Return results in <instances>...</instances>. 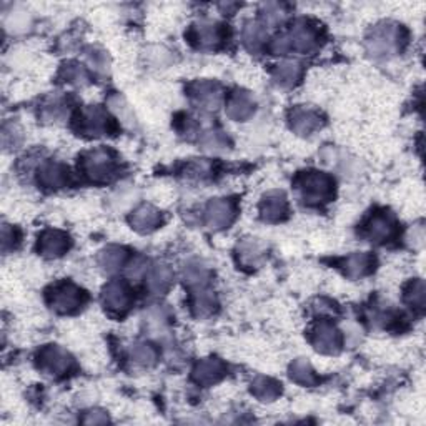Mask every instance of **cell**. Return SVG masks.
Wrapping results in <instances>:
<instances>
[{"label":"cell","mask_w":426,"mask_h":426,"mask_svg":"<svg viewBox=\"0 0 426 426\" xmlns=\"http://www.w3.org/2000/svg\"><path fill=\"white\" fill-rule=\"evenodd\" d=\"M71 249V238L60 230H45L38 240V250L47 258H59Z\"/></svg>","instance_id":"9"},{"label":"cell","mask_w":426,"mask_h":426,"mask_svg":"<svg viewBox=\"0 0 426 426\" xmlns=\"http://www.w3.org/2000/svg\"><path fill=\"white\" fill-rule=\"evenodd\" d=\"M208 273L207 267H203L200 262H190L185 265L184 268V280L185 284L192 288H200V286H205L208 281Z\"/></svg>","instance_id":"30"},{"label":"cell","mask_w":426,"mask_h":426,"mask_svg":"<svg viewBox=\"0 0 426 426\" xmlns=\"http://www.w3.org/2000/svg\"><path fill=\"white\" fill-rule=\"evenodd\" d=\"M200 143H202V147L208 152H223L227 150L228 147V138L223 135L221 132H207L203 133V137L200 138Z\"/></svg>","instance_id":"33"},{"label":"cell","mask_w":426,"mask_h":426,"mask_svg":"<svg viewBox=\"0 0 426 426\" xmlns=\"http://www.w3.org/2000/svg\"><path fill=\"white\" fill-rule=\"evenodd\" d=\"M192 38L202 49H213L221 42V29L215 22H198L192 29Z\"/></svg>","instance_id":"14"},{"label":"cell","mask_w":426,"mask_h":426,"mask_svg":"<svg viewBox=\"0 0 426 426\" xmlns=\"http://www.w3.org/2000/svg\"><path fill=\"white\" fill-rule=\"evenodd\" d=\"M147 286L152 293L160 295L172 284V272L165 265H154L147 270Z\"/></svg>","instance_id":"23"},{"label":"cell","mask_w":426,"mask_h":426,"mask_svg":"<svg viewBox=\"0 0 426 426\" xmlns=\"http://www.w3.org/2000/svg\"><path fill=\"white\" fill-rule=\"evenodd\" d=\"M255 112V100L251 98L249 92L237 90L228 100L227 114L233 120H247L254 115Z\"/></svg>","instance_id":"16"},{"label":"cell","mask_w":426,"mask_h":426,"mask_svg":"<svg viewBox=\"0 0 426 426\" xmlns=\"http://www.w3.org/2000/svg\"><path fill=\"white\" fill-rule=\"evenodd\" d=\"M267 41V30L258 22H249L243 29V42L250 52H258Z\"/></svg>","instance_id":"26"},{"label":"cell","mask_w":426,"mask_h":426,"mask_svg":"<svg viewBox=\"0 0 426 426\" xmlns=\"http://www.w3.org/2000/svg\"><path fill=\"white\" fill-rule=\"evenodd\" d=\"M147 320H149L150 327L160 328L167 323V315H165V311L162 310V308L156 307V308H152V310H149V313H147Z\"/></svg>","instance_id":"38"},{"label":"cell","mask_w":426,"mask_h":426,"mask_svg":"<svg viewBox=\"0 0 426 426\" xmlns=\"http://www.w3.org/2000/svg\"><path fill=\"white\" fill-rule=\"evenodd\" d=\"M64 114V108H62V103L60 102H54V103H49L45 108H43L42 112V117L45 119L47 122H54L60 119V115Z\"/></svg>","instance_id":"39"},{"label":"cell","mask_w":426,"mask_h":426,"mask_svg":"<svg viewBox=\"0 0 426 426\" xmlns=\"http://www.w3.org/2000/svg\"><path fill=\"white\" fill-rule=\"evenodd\" d=\"M87 59H89L90 65H94L95 71L105 72L108 68V59L105 52L97 50V49H89L87 50Z\"/></svg>","instance_id":"37"},{"label":"cell","mask_w":426,"mask_h":426,"mask_svg":"<svg viewBox=\"0 0 426 426\" xmlns=\"http://www.w3.org/2000/svg\"><path fill=\"white\" fill-rule=\"evenodd\" d=\"M85 302V293L73 284H60L50 290L49 303L55 311L72 313Z\"/></svg>","instance_id":"4"},{"label":"cell","mask_w":426,"mask_h":426,"mask_svg":"<svg viewBox=\"0 0 426 426\" xmlns=\"http://www.w3.org/2000/svg\"><path fill=\"white\" fill-rule=\"evenodd\" d=\"M37 362L43 372L50 373V375H64L72 367V356L60 346L49 345L41 350Z\"/></svg>","instance_id":"5"},{"label":"cell","mask_w":426,"mask_h":426,"mask_svg":"<svg viewBox=\"0 0 426 426\" xmlns=\"http://www.w3.org/2000/svg\"><path fill=\"white\" fill-rule=\"evenodd\" d=\"M84 423L87 425H105L108 423V416L103 411H90L84 416Z\"/></svg>","instance_id":"41"},{"label":"cell","mask_w":426,"mask_h":426,"mask_svg":"<svg viewBox=\"0 0 426 426\" xmlns=\"http://www.w3.org/2000/svg\"><path fill=\"white\" fill-rule=\"evenodd\" d=\"M60 77H62L65 82L73 85H85L87 82H89V75H87L85 68L78 64L64 65L62 72H60Z\"/></svg>","instance_id":"32"},{"label":"cell","mask_w":426,"mask_h":426,"mask_svg":"<svg viewBox=\"0 0 426 426\" xmlns=\"http://www.w3.org/2000/svg\"><path fill=\"white\" fill-rule=\"evenodd\" d=\"M263 247L256 240H245L238 245V260L247 267H255L263 258Z\"/></svg>","instance_id":"29"},{"label":"cell","mask_w":426,"mask_h":426,"mask_svg":"<svg viewBox=\"0 0 426 426\" xmlns=\"http://www.w3.org/2000/svg\"><path fill=\"white\" fill-rule=\"evenodd\" d=\"M192 97L198 105L203 108H216L221 98V90L219 84L210 80H198L190 87Z\"/></svg>","instance_id":"12"},{"label":"cell","mask_w":426,"mask_h":426,"mask_svg":"<svg viewBox=\"0 0 426 426\" xmlns=\"http://www.w3.org/2000/svg\"><path fill=\"white\" fill-rule=\"evenodd\" d=\"M297 189L308 203L327 202L333 197L335 182L321 172H305L297 178Z\"/></svg>","instance_id":"1"},{"label":"cell","mask_w":426,"mask_h":426,"mask_svg":"<svg viewBox=\"0 0 426 426\" xmlns=\"http://www.w3.org/2000/svg\"><path fill=\"white\" fill-rule=\"evenodd\" d=\"M302 75V67L295 60H285V62L278 64L273 71V78L278 85L281 87H293Z\"/></svg>","instance_id":"25"},{"label":"cell","mask_w":426,"mask_h":426,"mask_svg":"<svg viewBox=\"0 0 426 426\" xmlns=\"http://www.w3.org/2000/svg\"><path fill=\"white\" fill-rule=\"evenodd\" d=\"M78 130L85 135L100 137L105 135L110 130V119L107 112L100 107H85L78 119Z\"/></svg>","instance_id":"6"},{"label":"cell","mask_w":426,"mask_h":426,"mask_svg":"<svg viewBox=\"0 0 426 426\" xmlns=\"http://www.w3.org/2000/svg\"><path fill=\"white\" fill-rule=\"evenodd\" d=\"M411 238H413V247H421V245H423V238H425L423 228L413 227Z\"/></svg>","instance_id":"44"},{"label":"cell","mask_w":426,"mask_h":426,"mask_svg":"<svg viewBox=\"0 0 426 426\" xmlns=\"http://www.w3.org/2000/svg\"><path fill=\"white\" fill-rule=\"evenodd\" d=\"M270 49H272L273 54H277V55H284V54H286V52L290 50L288 38H286V36H280V37H277L275 41L272 42Z\"/></svg>","instance_id":"42"},{"label":"cell","mask_w":426,"mask_h":426,"mask_svg":"<svg viewBox=\"0 0 426 426\" xmlns=\"http://www.w3.org/2000/svg\"><path fill=\"white\" fill-rule=\"evenodd\" d=\"M288 205H286L285 195L281 192H270L267 193L260 203V213H262L263 220L267 221H278L286 215Z\"/></svg>","instance_id":"17"},{"label":"cell","mask_w":426,"mask_h":426,"mask_svg":"<svg viewBox=\"0 0 426 426\" xmlns=\"http://www.w3.org/2000/svg\"><path fill=\"white\" fill-rule=\"evenodd\" d=\"M311 341L315 348L321 353H337L338 348H340V333L330 323H318L313 330Z\"/></svg>","instance_id":"11"},{"label":"cell","mask_w":426,"mask_h":426,"mask_svg":"<svg viewBox=\"0 0 426 426\" xmlns=\"http://www.w3.org/2000/svg\"><path fill=\"white\" fill-rule=\"evenodd\" d=\"M262 17H263L265 25H272L273 27V25L280 24V22L284 20L285 12H284V8L278 6V3H267V6H263Z\"/></svg>","instance_id":"36"},{"label":"cell","mask_w":426,"mask_h":426,"mask_svg":"<svg viewBox=\"0 0 426 426\" xmlns=\"http://www.w3.org/2000/svg\"><path fill=\"white\" fill-rule=\"evenodd\" d=\"M130 356L140 367H150L156 362V350L149 343H137L130 350Z\"/></svg>","instance_id":"31"},{"label":"cell","mask_w":426,"mask_h":426,"mask_svg":"<svg viewBox=\"0 0 426 426\" xmlns=\"http://www.w3.org/2000/svg\"><path fill=\"white\" fill-rule=\"evenodd\" d=\"M108 105L112 107V110L115 112L119 119H122L124 124L133 125V117L130 115V108L127 103L124 102V98L119 97V95H115V97H112L110 100H108Z\"/></svg>","instance_id":"35"},{"label":"cell","mask_w":426,"mask_h":426,"mask_svg":"<svg viewBox=\"0 0 426 426\" xmlns=\"http://www.w3.org/2000/svg\"><path fill=\"white\" fill-rule=\"evenodd\" d=\"M250 390H251V393H254L255 398H258L260 402H265V403L275 402V399L280 397V393H281V386L278 385L275 380H272V378H267V376L255 378V380L251 381Z\"/></svg>","instance_id":"22"},{"label":"cell","mask_w":426,"mask_h":426,"mask_svg":"<svg viewBox=\"0 0 426 426\" xmlns=\"http://www.w3.org/2000/svg\"><path fill=\"white\" fill-rule=\"evenodd\" d=\"M425 297H426V288L423 280H416L408 286L405 298L411 307L415 308H423L425 307Z\"/></svg>","instance_id":"34"},{"label":"cell","mask_w":426,"mask_h":426,"mask_svg":"<svg viewBox=\"0 0 426 426\" xmlns=\"http://www.w3.org/2000/svg\"><path fill=\"white\" fill-rule=\"evenodd\" d=\"M373 265H375V260L372 255L358 251V254H351L343 260V270L350 278H360L372 272Z\"/></svg>","instance_id":"21"},{"label":"cell","mask_w":426,"mask_h":426,"mask_svg":"<svg viewBox=\"0 0 426 426\" xmlns=\"http://www.w3.org/2000/svg\"><path fill=\"white\" fill-rule=\"evenodd\" d=\"M216 300L215 295L210 290H207L205 286H200V288H193V298H192V310L193 315L198 318L203 316H210L215 311Z\"/></svg>","instance_id":"24"},{"label":"cell","mask_w":426,"mask_h":426,"mask_svg":"<svg viewBox=\"0 0 426 426\" xmlns=\"http://www.w3.org/2000/svg\"><path fill=\"white\" fill-rule=\"evenodd\" d=\"M210 172V163L205 162V160H198L192 165V173L195 175H207Z\"/></svg>","instance_id":"43"},{"label":"cell","mask_w":426,"mask_h":426,"mask_svg":"<svg viewBox=\"0 0 426 426\" xmlns=\"http://www.w3.org/2000/svg\"><path fill=\"white\" fill-rule=\"evenodd\" d=\"M403 42V30L397 24H381L368 37V50L376 57L398 52Z\"/></svg>","instance_id":"2"},{"label":"cell","mask_w":426,"mask_h":426,"mask_svg":"<svg viewBox=\"0 0 426 426\" xmlns=\"http://www.w3.org/2000/svg\"><path fill=\"white\" fill-rule=\"evenodd\" d=\"M286 38H288L290 50H297V52H310L315 49L316 43H318L316 30L303 20L293 24L290 32L286 34Z\"/></svg>","instance_id":"8"},{"label":"cell","mask_w":426,"mask_h":426,"mask_svg":"<svg viewBox=\"0 0 426 426\" xmlns=\"http://www.w3.org/2000/svg\"><path fill=\"white\" fill-rule=\"evenodd\" d=\"M290 378L298 385L311 386L316 383L315 372H313L311 365L305 358H298L291 363L290 367Z\"/></svg>","instance_id":"28"},{"label":"cell","mask_w":426,"mask_h":426,"mask_svg":"<svg viewBox=\"0 0 426 426\" xmlns=\"http://www.w3.org/2000/svg\"><path fill=\"white\" fill-rule=\"evenodd\" d=\"M15 238H17L15 230L12 227H8V225H3V228H2V249H3V251L14 249Z\"/></svg>","instance_id":"40"},{"label":"cell","mask_w":426,"mask_h":426,"mask_svg":"<svg viewBox=\"0 0 426 426\" xmlns=\"http://www.w3.org/2000/svg\"><path fill=\"white\" fill-rule=\"evenodd\" d=\"M225 375V367L220 360L205 358L198 362L193 368V380L198 385H213Z\"/></svg>","instance_id":"15"},{"label":"cell","mask_w":426,"mask_h":426,"mask_svg":"<svg viewBox=\"0 0 426 426\" xmlns=\"http://www.w3.org/2000/svg\"><path fill=\"white\" fill-rule=\"evenodd\" d=\"M320 124V115L311 108L298 107L290 114V125L298 135H308L313 130L318 128Z\"/></svg>","instance_id":"13"},{"label":"cell","mask_w":426,"mask_h":426,"mask_svg":"<svg viewBox=\"0 0 426 426\" xmlns=\"http://www.w3.org/2000/svg\"><path fill=\"white\" fill-rule=\"evenodd\" d=\"M130 300H132L130 298V291L124 281H110L102 291L103 305L110 311H125L130 305Z\"/></svg>","instance_id":"10"},{"label":"cell","mask_w":426,"mask_h":426,"mask_svg":"<svg viewBox=\"0 0 426 426\" xmlns=\"http://www.w3.org/2000/svg\"><path fill=\"white\" fill-rule=\"evenodd\" d=\"M38 182H41L45 189H62L68 182L67 168L55 162L43 163L41 170H38Z\"/></svg>","instance_id":"19"},{"label":"cell","mask_w":426,"mask_h":426,"mask_svg":"<svg viewBox=\"0 0 426 426\" xmlns=\"http://www.w3.org/2000/svg\"><path fill=\"white\" fill-rule=\"evenodd\" d=\"M130 223H132V227L135 228L137 232L149 233L162 223V215H160V212L155 210L154 207L142 205L132 213V216H130Z\"/></svg>","instance_id":"18"},{"label":"cell","mask_w":426,"mask_h":426,"mask_svg":"<svg viewBox=\"0 0 426 426\" xmlns=\"http://www.w3.org/2000/svg\"><path fill=\"white\" fill-rule=\"evenodd\" d=\"M85 175L94 182H107L115 175V160L108 150L95 149L84 156Z\"/></svg>","instance_id":"3"},{"label":"cell","mask_w":426,"mask_h":426,"mask_svg":"<svg viewBox=\"0 0 426 426\" xmlns=\"http://www.w3.org/2000/svg\"><path fill=\"white\" fill-rule=\"evenodd\" d=\"M235 216V205L227 198H215L207 205L205 221L212 230L227 228Z\"/></svg>","instance_id":"7"},{"label":"cell","mask_w":426,"mask_h":426,"mask_svg":"<svg viewBox=\"0 0 426 426\" xmlns=\"http://www.w3.org/2000/svg\"><path fill=\"white\" fill-rule=\"evenodd\" d=\"M365 235L369 238L372 242L381 243L393 235V221L388 215H383V213H376L375 216L368 220L367 227H365Z\"/></svg>","instance_id":"20"},{"label":"cell","mask_w":426,"mask_h":426,"mask_svg":"<svg viewBox=\"0 0 426 426\" xmlns=\"http://www.w3.org/2000/svg\"><path fill=\"white\" fill-rule=\"evenodd\" d=\"M125 258H127V251L124 249H119V247H108V249L100 251L98 263L105 272L114 273L125 263Z\"/></svg>","instance_id":"27"}]
</instances>
